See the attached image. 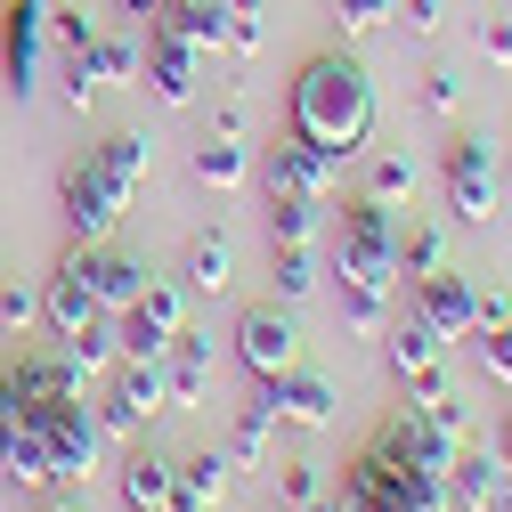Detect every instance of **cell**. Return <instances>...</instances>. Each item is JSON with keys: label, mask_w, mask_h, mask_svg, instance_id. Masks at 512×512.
Returning <instances> with one entry per match:
<instances>
[{"label": "cell", "mask_w": 512, "mask_h": 512, "mask_svg": "<svg viewBox=\"0 0 512 512\" xmlns=\"http://www.w3.org/2000/svg\"><path fill=\"white\" fill-rule=\"evenodd\" d=\"M90 155H98V163H106V171H114L122 187H139V179H147V163H155V147H147L139 131H106V139H98Z\"/></svg>", "instance_id": "cell-32"}, {"label": "cell", "mask_w": 512, "mask_h": 512, "mask_svg": "<svg viewBox=\"0 0 512 512\" xmlns=\"http://www.w3.org/2000/svg\"><path fill=\"white\" fill-rule=\"evenodd\" d=\"M496 456H504V472H512V415H504V431H496Z\"/></svg>", "instance_id": "cell-45"}, {"label": "cell", "mask_w": 512, "mask_h": 512, "mask_svg": "<svg viewBox=\"0 0 512 512\" xmlns=\"http://www.w3.org/2000/svg\"><path fill=\"white\" fill-rule=\"evenodd\" d=\"M228 456L220 447H196L179 472H171V512H220V496H228Z\"/></svg>", "instance_id": "cell-19"}, {"label": "cell", "mask_w": 512, "mask_h": 512, "mask_svg": "<svg viewBox=\"0 0 512 512\" xmlns=\"http://www.w3.org/2000/svg\"><path fill=\"white\" fill-rule=\"evenodd\" d=\"M285 512H334V496H309V504H285Z\"/></svg>", "instance_id": "cell-46"}, {"label": "cell", "mask_w": 512, "mask_h": 512, "mask_svg": "<svg viewBox=\"0 0 512 512\" xmlns=\"http://www.w3.org/2000/svg\"><path fill=\"white\" fill-rule=\"evenodd\" d=\"M382 358H391V374H399V382H415V374H431V366H439V334L407 309L399 326H382Z\"/></svg>", "instance_id": "cell-26"}, {"label": "cell", "mask_w": 512, "mask_h": 512, "mask_svg": "<svg viewBox=\"0 0 512 512\" xmlns=\"http://www.w3.org/2000/svg\"><path fill=\"white\" fill-rule=\"evenodd\" d=\"M74 399H82V374L66 366V350H9L0 358V423H49Z\"/></svg>", "instance_id": "cell-3"}, {"label": "cell", "mask_w": 512, "mask_h": 512, "mask_svg": "<svg viewBox=\"0 0 512 512\" xmlns=\"http://www.w3.org/2000/svg\"><path fill=\"white\" fill-rule=\"evenodd\" d=\"M317 228H326V204H317V196L269 187V244H317Z\"/></svg>", "instance_id": "cell-28"}, {"label": "cell", "mask_w": 512, "mask_h": 512, "mask_svg": "<svg viewBox=\"0 0 512 512\" xmlns=\"http://www.w3.org/2000/svg\"><path fill=\"white\" fill-rule=\"evenodd\" d=\"M49 9L57 0H0V66H9V98H33L49 82Z\"/></svg>", "instance_id": "cell-7"}, {"label": "cell", "mask_w": 512, "mask_h": 512, "mask_svg": "<svg viewBox=\"0 0 512 512\" xmlns=\"http://www.w3.org/2000/svg\"><path fill=\"white\" fill-rule=\"evenodd\" d=\"M0 480L17 488H57V464H49V431L41 423H0Z\"/></svg>", "instance_id": "cell-18"}, {"label": "cell", "mask_w": 512, "mask_h": 512, "mask_svg": "<svg viewBox=\"0 0 512 512\" xmlns=\"http://www.w3.org/2000/svg\"><path fill=\"white\" fill-rule=\"evenodd\" d=\"M228 57H236V66L261 57V17H252V9H228Z\"/></svg>", "instance_id": "cell-41"}, {"label": "cell", "mask_w": 512, "mask_h": 512, "mask_svg": "<svg viewBox=\"0 0 512 512\" xmlns=\"http://www.w3.org/2000/svg\"><path fill=\"white\" fill-rule=\"evenodd\" d=\"M244 139H228V131H212L204 147H196V179L212 187V196H236V187H244Z\"/></svg>", "instance_id": "cell-29"}, {"label": "cell", "mask_w": 512, "mask_h": 512, "mask_svg": "<svg viewBox=\"0 0 512 512\" xmlns=\"http://www.w3.org/2000/svg\"><path fill=\"white\" fill-rule=\"evenodd\" d=\"M163 407H171V374H163V358H122L114 382H106V399H98V431H106V439H139Z\"/></svg>", "instance_id": "cell-6"}, {"label": "cell", "mask_w": 512, "mask_h": 512, "mask_svg": "<svg viewBox=\"0 0 512 512\" xmlns=\"http://www.w3.org/2000/svg\"><path fill=\"white\" fill-rule=\"evenodd\" d=\"M269 277H277V301H309L317 293V244H269Z\"/></svg>", "instance_id": "cell-30"}, {"label": "cell", "mask_w": 512, "mask_h": 512, "mask_svg": "<svg viewBox=\"0 0 512 512\" xmlns=\"http://www.w3.org/2000/svg\"><path fill=\"white\" fill-rule=\"evenodd\" d=\"M334 17H342V41H366L399 17V0H334Z\"/></svg>", "instance_id": "cell-36"}, {"label": "cell", "mask_w": 512, "mask_h": 512, "mask_svg": "<svg viewBox=\"0 0 512 512\" xmlns=\"http://www.w3.org/2000/svg\"><path fill=\"white\" fill-rule=\"evenodd\" d=\"M504 488V456L496 447H456V472H447V512H488Z\"/></svg>", "instance_id": "cell-20"}, {"label": "cell", "mask_w": 512, "mask_h": 512, "mask_svg": "<svg viewBox=\"0 0 512 512\" xmlns=\"http://www.w3.org/2000/svg\"><path fill=\"white\" fill-rule=\"evenodd\" d=\"M407 309L423 317L439 342H464V334L480 326V285H472L464 269H431V277H415V285H407Z\"/></svg>", "instance_id": "cell-10"}, {"label": "cell", "mask_w": 512, "mask_h": 512, "mask_svg": "<svg viewBox=\"0 0 512 512\" xmlns=\"http://www.w3.org/2000/svg\"><path fill=\"white\" fill-rule=\"evenodd\" d=\"M342 326L366 334V342H382V326H391V293H358V285H342Z\"/></svg>", "instance_id": "cell-34"}, {"label": "cell", "mask_w": 512, "mask_h": 512, "mask_svg": "<svg viewBox=\"0 0 512 512\" xmlns=\"http://www.w3.org/2000/svg\"><path fill=\"white\" fill-rule=\"evenodd\" d=\"M480 57H488V66H512V17H488L480 25Z\"/></svg>", "instance_id": "cell-42"}, {"label": "cell", "mask_w": 512, "mask_h": 512, "mask_svg": "<svg viewBox=\"0 0 512 512\" xmlns=\"http://www.w3.org/2000/svg\"><path fill=\"white\" fill-rule=\"evenodd\" d=\"M139 57H147V49H139L131 33H98V41H90V74H98V82H122V90H139Z\"/></svg>", "instance_id": "cell-31"}, {"label": "cell", "mask_w": 512, "mask_h": 512, "mask_svg": "<svg viewBox=\"0 0 512 512\" xmlns=\"http://www.w3.org/2000/svg\"><path fill=\"white\" fill-rule=\"evenodd\" d=\"M374 82L350 49H317L301 57V74L285 82V131L309 139V147H326L334 163H358L374 147Z\"/></svg>", "instance_id": "cell-1"}, {"label": "cell", "mask_w": 512, "mask_h": 512, "mask_svg": "<svg viewBox=\"0 0 512 512\" xmlns=\"http://www.w3.org/2000/svg\"><path fill=\"white\" fill-rule=\"evenodd\" d=\"M334 179H342V163H334L326 147H309V139H293V131L269 147V187H293V196H317V204H326Z\"/></svg>", "instance_id": "cell-17"}, {"label": "cell", "mask_w": 512, "mask_h": 512, "mask_svg": "<svg viewBox=\"0 0 512 512\" xmlns=\"http://www.w3.org/2000/svg\"><path fill=\"white\" fill-rule=\"evenodd\" d=\"M456 106H464V74H456V66H431V74H423V114L456 122Z\"/></svg>", "instance_id": "cell-37"}, {"label": "cell", "mask_w": 512, "mask_h": 512, "mask_svg": "<svg viewBox=\"0 0 512 512\" xmlns=\"http://www.w3.org/2000/svg\"><path fill=\"white\" fill-rule=\"evenodd\" d=\"M431 269H447V244H439V228H399V277L415 285V277H431Z\"/></svg>", "instance_id": "cell-33"}, {"label": "cell", "mask_w": 512, "mask_h": 512, "mask_svg": "<svg viewBox=\"0 0 512 512\" xmlns=\"http://www.w3.org/2000/svg\"><path fill=\"white\" fill-rule=\"evenodd\" d=\"M309 496H326V472L317 464H277V504H309Z\"/></svg>", "instance_id": "cell-40"}, {"label": "cell", "mask_w": 512, "mask_h": 512, "mask_svg": "<svg viewBox=\"0 0 512 512\" xmlns=\"http://www.w3.org/2000/svg\"><path fill=\"white\" fill-rule=\"evenodd\" d=\"M366 196H374V204H399V196H415V163H407V155H374V171H366Z\"/></svg>", "instance_id": "cell-35"}, {"label": "cell", "mask_w": 512, "mask_h": 512, "mask_svg": "<svg viewBox=\"0 0 512 512\" xmlns=\"http://www.w3.org/2000/svg\"><path fill=\"white\" fill-rule=\"evenodd\" d=\"M41 326H49V342H82V334L106 326V309H98V293L74 277V261H57V277L41 285Z\"/></svg>", "instance_id": "cell-15"}, {"label": "cell", "mask_w": 512, "mask_h": 512, "mask_svg": "<svg viewBox=\"0 0 512 512\" xmlns=\"http://www.w3.org/2000/svg\"><path fill=\"white\" fill-rule=\"evenodd\" d=\"M171 456H155V447H131L122 456V512H171Z\"/></svg>", "instance_id": "cell-22"}, {"label": "cell", "mask_w": 512, "mask_h": 512, "mask_svg": "<svg viewBox=\"0 0 512 512\" xmlns=\"http://www.w3.org/2000/svg\"><path fill=\"white\" fill-rule=\"evenodd\" d=\"M66 261H74V277L98 293V309H106V317H122V309L147 293V269L131 261V252H114V244H74Z\"/></svg>", "instance_id": "cell-12"}, {"label": "cell", "mask_w": 512, "mask_h": 512, "mask_svg": "<svg viewBox=\"0 0 512 512\" xmlns=\"http://www.w3.org/2000/svg\"><path fill=\"white\" fill-rule=\"evenodd\" d=\"M122 9H131V17H163V9H171V0H122Z\"/></svg>", "instance_id": "cell-44"}, {"label": "cell", "mask_w": 512, "mask_h": 512, "mask_svg": "<svg viewBox=\"0 0 512 512\" xmlns=\"http://www.w3.org/2000/svg\"><path fill=\"white\" fill-rule=\"evenodd\" d=\"M155 33H171L196 57H212V49H228V0H171V9L155 17Z\"/></svg>", "instance_id": "cell-21"}, {"label": "cell", "mask_w": 512, "mask_h": 512, "mask_svg": "<svg viewBox=\"0 0 512 512\" xmlns=\"http://www.w3.org/2000/svg\"><path fill=\"white\" fill-rule=\"evenodd\" d=\"M179 285H187V293H212V301L236 285V244H228V228H204L196 244H187V269H179Z\"/></svg>", "instance_id": "cell-24"}, {"label": "cell", "mask_w": 512, "mask_h": 512, "mask_svg": "<svg viewBox=\"0 0 512 512\" xmlns=\"http://www.w3.org/2000/svg\"><path fill=\"white\" fill-rule=\"evenodd\" d=\"M122 212H131V187H122L98 155L66 163V179H57V220H66L74 244H106V236L122 228Z\"/></svg>", "instance_id": "cell-4"}, {"label": "cell", "mask_w": 512, "mask_h": 512, "mask_svg": "<svg viewBox=\"0 0 512 512\" xmlns=\"http://www.w3.org/2000/svg\"><path fill=\"white\" fill-rule=\"evenodd\" d=\"M334 277L358 285V293H399V220H391V204H374V196L342 204V220H334Z\"/></svg>", "instance_id": "cell-2"}, {"label": "cell", "mask_w": 512, "mask_h": 512, "mask_svg": "<svg viewBox=\"0 0 512 512\" xmlns=\"http://www.w3.org/2000/svg\"><path fill=\"white\" fill-rule=\"evenodd\" d=\"M41 431H49V464H57V480H90V472H98V456H106L98 407H82V399H74V407H57Z\"/></svg>", "instance_id": "cell-14"}, {"label": "cell", "mask_w": 512, "mask_h": 512, "mask_svg": "<svg viewBox=\"0 0 512 512\" xmlns=\"http://www.w3.org/2000/svg\"><path fill=\"white\" fill-rule=\"evenodd\" d=\"M439 187H447V212H456L464 228L496 220V196H504V155H496V139L456 131L447 155H439Z\"/></svg>", "instance_id": "cell-5"}, {"label": "cell", "mask_w": 512, "mask_h": 512, "mask_svg": "<svg viewBox=\"0 0 512 512\" xmlns=\"http://www.w3.org/2000/svg\"><path fill=\"white\" fill-rule=\"evenodd\" d=\"M374 447H382V456H399V464H415V472H456V431H439L423 407H399L391 423H382L374 431Z\"/></svg>", "instance_id": "cell-11"}, {"label": "cell", "mask_w": 512, "mask_h": 512, "mask_svg": "<svg viewBox=\"0 0 512 512\" xmlns=\"http://www.w3.org/2000/svg\"><path fill=\"white\" fill-rule=\"evenodd\" d=\"M464 342H472V358H480L488 382H512V309H504L496 293H480V326H472Z\"/></svg>", "instance_id": "cell-25"}, {"label": "cell", "mask_w": 512, "mask_h": 512, "mask_svg": "<svg viewBox=\"0 0 512 512\" xmlns=\"http://www.w3.org/2000/svg\"><path fill=\"white\" fill-rule=\"evenodd\" d=\"M163 374H171V407H196V399H204V382H212V334L179 326V342L163 350Z\"/></svg>", "instance_id": "cell-23"}, {"label": "cell", "mask_w": 512, "mask_h": 512, "mask_svg": "<svg viewBox=\"0 0 512 512\" xmlns=\"http://www.w3.org/2000/svg\"><path fill=\"white\" fill-rule=\"evenodd\" d=\"M399 17H407V33H439L447 0H399Z\"/></svg>", "instance_id": "cell-43"}, {"label": "cell", "mask_w": 512, "mask_h": 512, "mask_svg": "<svg viewBox=\"0 0 512 512\" xmlns=\"http://www.w3.org/2000/svg\"><path fill=\"white\" fill-rule=\"evenodd\" d=\"M488 512H512V472H504V488H496V504Z\"/></svg>", "instance_id": "cell-47"}, {"label": "cell", "mask_w": 512, "mask_h": 512, "mask_svg": "<svg viewBox=\"0 0 512 512\" xmlns=\"http://www.w3.org/2000/svg\"><path fill=\"white\" fill-rule=\"evenodd\" d=\"M236 366L252 374V382H277V374H293L301 366V334H293V317H285V301H252L244 317H236Z\"/></svg>", "instance_id": "cell-8"}, {"label": "cell", "mask_w": 512, "mask_h": 512, "mask_svg": "<svg viewBox=\"0 0 512 512\" xmlns=\"http://www.w3.org/2000/svg\"><path fill=\"white\" fill-rule=\"evenodd\" d=\"M0 326H9V334H33V326H41V293H33V285H0Z\"/></svg>", "instance_id": "cell-39"}, {"label": "cell", "mask_w": 512, "mask_h": 512, "mask_svg": "<svg viewBox=\"0 0 512 512\" xmlns=\"http://www.w3.org/2000/svg\"><path fill=\"white\" fill-rule=\"evenodd\" d=\"M179 326H187V285H155L147 277V293L114 317V342H122V358H163L179 342Z\"/></svg>", "instance_id": "cell-9"}, {"label": "cell", "mask_w": 512, "mask_h": 512, "mask_svg": "<svg viewBox=\"0 0 512 512\" xmlns=\"http://www.w3.org/2000/svg\"><path fill=\"white\" fill-rule=\"evenodd\" d=\"M57 98H66V114H90V98H98L90 57H66V66H57Z\"/></svg>", "instance_id": "cell-38"}, {"label": "cell", "mask_w": 512, "mask_h": 512, "mask_svg": "<svg viewBox=\"0 0 512 512\" xmlns=\"http://www.w3.org/2000/svg\"><path fill=\"white\" fill-rule=\"evenodd\" d=\"M269 439H277V415H269V399H252V407H236L220 456H228L236 472H261V464H269Z\"/></svg>", "instance_id": "cell-27"}, {"label": "cell", "mask_w": 512, "mask_h": 512, "mask_svg": "<svg viewBox=\"0 0 512 512\" xmlns=\"http://www.w3.org/2000/svg\"><path fill=\"white\" fill-rule=\"evenodd\" d=\"M261 399H269V415L277 423H293V431H334V415H342V399H334V382L326 374H277V382H261Z\"/></svg>", "instance_id": "cell-13"}, {"label": "cell", "mask_w": 512, "mask_h": 512, "mask_svg": "<svg viewBox=\"0 0 512 512\" xmlns=\"http://www.w3.org/2000/svg\"><path fill=\"white\" fill-rule=\"evenodd\" d=\"M496 155H504V171H512V147H496Z\"/></svg>", "instance_id": "cell-48"}, {"label": "cell", "mask_w": 512, "mask_h": 512, "mask_svg": "<svg viewBox=\"0 0 512 512\" xmlns=\"http://www.w3.org/2000/svg\"><path fill=\"white\" fill-rule=\"evenodd\" d=\"M139 90H155L163 106H196V74H204V57L187 49V41H171V33H155L147 25V57H139Z\"/></svg>", "instance_id": "cell-16"}, {"label": "cell", "mask_w": 512, "mask_h": 512, "mask_svg": "<svg viewBox=\"0 0 512 512\" xmlns=\"http://www.w3.org/2000/svg\"><path fill=\"white\" fill-rule=\"evenodd\" d=\"M41 512H66V504H41Z\"/></svg>", "instance_id": "cell-49"}]
</instances>
